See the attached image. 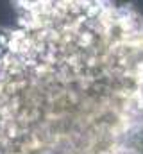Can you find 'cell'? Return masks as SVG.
Here are the masks:
<instances>
[{
  "label": "cell",
  "mask_w": 143,
  "mask_h": 154,
  "mask_svg": "<svg viewBox=\"0 0 143 154\" xmlns=\"http://www.w3.org/2000/svg\"><path fill=\"white\" fill-rule=\"evenodd\" d=\"M0 70H2V56H0Z\"/></svg>",
  "instance_id": "obj_5"
},
{
  "label": "cell",
  "mask_w": 143,
  "mask_h": 154,
  "mask_svg": "<svg viewBox=\"0 0 143 154\" xmlns=\"http://www.w3.org/2000/svg\"><path fill=\"white\" fill-rule=\"evenodd\" d=\"M9 39H11V29L9 27H0V56L4 54Z\"/></svg>",
  "instance_id": "obj_2"
},
{
  "label": "cell",
  "mask_w": 143,
  "mask_h": 154,
  "mask_svg": "<svg viewBox=\"0 0 143 154\" xmlns=\"http://www.w3.org/2000/svg\"><path fill=\"white\" fill-rule=\"evenodd\" d=\"M93 39H95L93 38V32H90V31L77 32V45H79V48H90Z\"/></svg>",
  "instance_id": "obj_1"
},
{
  "label": "cell",
  "mask_w": 143,
  "mask_h": 154,
  "mask_svg": "<svg viewBox=\"0 0 143 154\" xmlns=\"http://www.w3.org/2000/svg\"><path fill=\"white\" fill-rule=\"evenodd\" d=\"M11 5L18 11H31L32 9V0H11Z\"/></svg>",
  "instance_id": "obj_3"
},
{
  "label": "cell",
  "mask_w": 143,
  "mask_h": 154,
  "mask_svg": "<svg viewBox=\"0 0 143 154\" xmlns=\"http://www.w3.org/2000/svg\"><path fill=\"white\" fill-rule=\"evenodd\" d=\"M38 4H41V5H48V4H54V0H34Z\"/></svg>",
  "instance_id": "obj_4"
}]
</instances>
